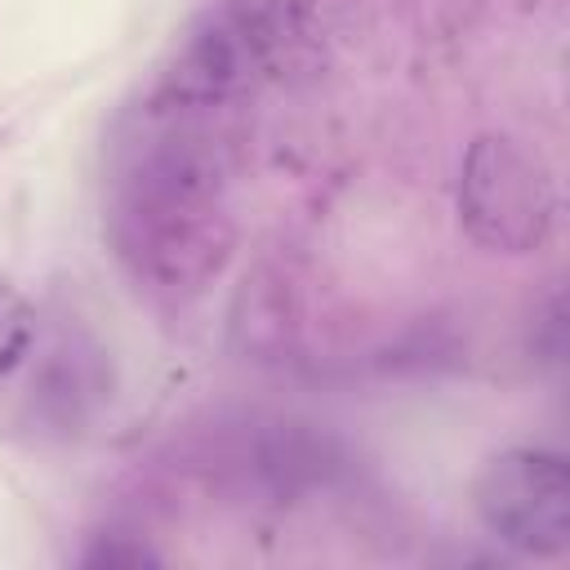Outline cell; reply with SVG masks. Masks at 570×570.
<instances>
[{"label": "cell", "mask_w": 570, "mask_h": 570, "mask_svg": "<svg viewBox=\"0 0 570 570\" xmlns=\"http://www.w3.org/2000/svg\"><path fill=\"white\" fill-rule=\"evenodd\" d=\"M312 45L316 36L294 0H223L178 40L151 98L205 116L285 80L307 62Z\"/></svg>", "instance_id": "cell-2"}, {"label": "cell", "mask_w": 570, "mask_h": 570, "mask_svg": "<svg viewBox=\"0 0 570 570\" xmlns=\"http://www.w3.org/2000/svg\"><path fill=\"white\" fill-rule=\"evenodd\" d=\"M31 343H36V312L9 281H0V374L18 370Z\"/></svg>", "instance_id": "cell-5"}, {"label": "cell", "mask_w": 570, "mask_h": 570, "mask_svg": "<svg viewBox=\"0 0 570 570\" xmlns=\"http://www.w3.org/2000/svg\"><path fill=\"white\" fill-rule=\"evenodd\" d=\"M557 218V183L539 151L512 134L472 138L459 165V223L490 254H530Z\"/></svg>", "instance_id": "cell-3"}, {"label": "cell", "mask_w": 570, "mask_h": 570, "mask_svg": "<svg viewBox=\"0 0 570 570\" xmlns=\"http://www.w3.org/2000/svg\"><path fill=\"white\" fill-rule=\"evenodd\" d=\"M102 232L120 267L151 294L205 289L232 258L227 174L200 111L147 98L111 151Z\"/></svg>", "instance_id": "cell-1"}, {"label": "cell", "mask_w": 570, "mask_h": 570, "mask_svg": "<svg viewBox=\"0 0 570 570\" xmlns=\"http://www.w3.org/2000/svg\"><path fill=\"white\" fill-rule=\"evenodd\" d=\"M142 561H160L151 548H142V543H98V548H89L85 552V566H142Z\"/></svg>", "instance_id": "cell-6"}, {"label": "cell", "mask_w": 570, "mask_h": 570, "mask_svg": "<svg viewBox=\"0 0 570 570\" xmlns=\"http://www.w3.org/2000/svg\"><path fill=\"white\" fill-rule=\"evenodd\" d=\"M481 525L521 557H561L570 548V472L552 450H503L472 481Z\"/></svg>", "instance_id": "cell-4"}]
</instances>
